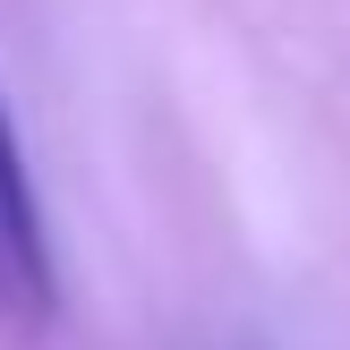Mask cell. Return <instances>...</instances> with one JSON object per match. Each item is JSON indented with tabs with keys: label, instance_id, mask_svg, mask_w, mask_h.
<instances>
[{
	"label": "cell",
	"instance_id": "cell-1",
	"mask_svg": "<svg viewBox=\"0 0 350 350\" xmlns=\"http://www.w3.org/2000/svg\"><path fill=\"white\" fill-rule=\"evenodd\" d=\"M60 308V273H51V239H43V205H34L17 129L0 111V317L9 325H43Z\"/></svg>",
	"mask_w": 350,
	"mask_h": 350
}]
</instances>
